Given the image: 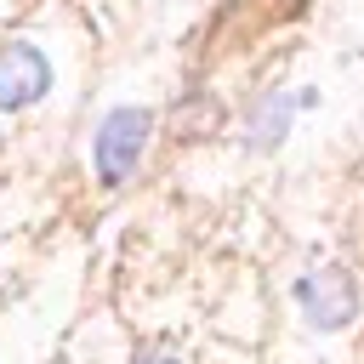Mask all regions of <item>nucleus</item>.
<instances>
[{
    "label": "nucleus",
    "instance_id": "obj_3",
    "mask_svg": "<svg viewBox=\"0 0 364 364\" xmlns=\"http://www.w3.org/2000/svg\"><path fill=\"white\" fill-rule=\"evenodd\" d=\"M46 91H51V63H46V51L28 46V40L0 46V114H17V108H28V102H40Z\"/></svg>",
    "mask_w": 364,
    "mask_h": 364
},
{
    "label": "nucleus",
    "instance_id": "obj_5",
    "mask_svg": "<svg viewBox=\"0 0 364 364\" xmlns=\"http://www.w3.org/2000/svg\"><path fill=\"white\" fill-rule=\"evenodd\" d=\"M136 364H182V358H171V353H148V358H136Z\"/></svg>",
    "mask_w": 364,
    "mask_h": 364
},
{
    "label": "nucleus",
    "instance_id": "obj_1",
    "mask_svg": "<svg viewBox=\"0 0 364 364\" xmlns=\"http://www.w3.org/2000/svg\"><path fill=\"white\" fill-rule=\"evenodd\" d=\"M148 131H154V114H148V108H114V114H102V125H97V142H91L97 182L119 188V182H125V176L142 165Z\"/></svg>",
    "mask_w": 364,
    "mask_h": 364
},
{
    "label": "nucleus",
    "instance_id": "obj_4",
    "mask_svg": "<svg viewBox=\"0 0 364 364\" xmlns=\"http://www.w3.org/2000/svg\"><path fill=\"white\" fill-rule=\"evenodd\" d=\"M313 102H318V91H313V85H301V91H267V97L250 108V125H245L250 148H279V142L290 136L296 108H313Z\"/></svg>",
    "mask_w": 364,
    "mask_h": 364
},
{
    "label": "nucleus",
    "instance_id": "obj_2",
    "mask_svg": "<svg viewBox=\"0 0 364 364\" xmlns=\"http://www.w3.org/2000/svg\"><path fill=\"white\" fill-rule=\"evenodd\" d=\"M296 307L313 330H347L358 318V284L347 267H318L296 279Z\"/></svg>",
    "mask_w": 364,
    "mask_h": 364
}]
</instances>
